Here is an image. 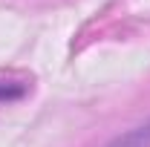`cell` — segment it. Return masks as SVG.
<instances>
[{
	"label": "cell",
	"instance_id": "1",
	"mask_svg": "<svg viewBox=\"0 0 150 147\" xmlns=\"http://www.w3.org/2000/svg\"><path fill=\"white\" fill-rule=\"evenodd\" d=\"M104 147H150V121L127 130L124 136H115L110 144H104Z\"/></svg>",
	"mask_w": 150,
	"mask_h": 147
},
{
	"label": "cell",
	"instance_id": "2",
	"mask_svg": "<svg viewBox=\"0 0 150 147\" xmlns=\"http://www.w3.org/2000/svg\"><path fill=\"white\" fill-rule=\"evenodd\" d=\"M26 87H0V98H20Z\"/></svg>",
	"mask_w": 150,
	"mask_h": 147
}]
</instances>
